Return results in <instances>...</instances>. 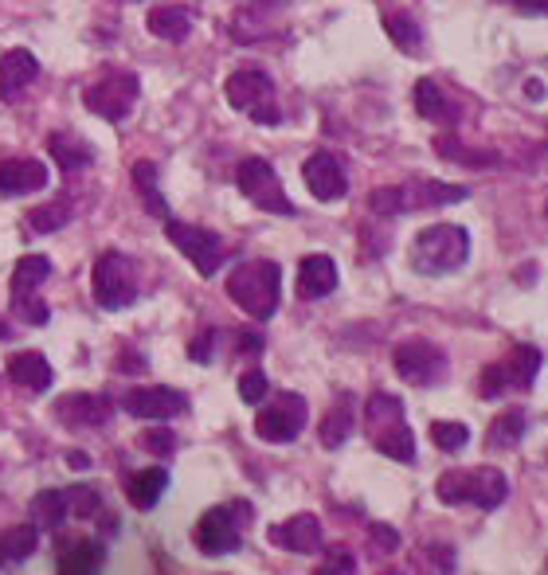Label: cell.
Segmentation results:
<instances>
[{
	"label": "cell",
	"mask_w": 548,
	"mask_h": 575,
	"mask_svg": "<svg viewBox=\"0 0 548 575\" xmlns=\"http://www.w3.org/2000/svg\"><path fill=\"white\" fill-rule=\"evenodd\" d=\"M364 431L369 443L392 462L411 466L416 462V435H411L408 419H404V399L392 391H372L364 403Z\"/></svg>",
	"instance_id": "6da1fadb"
},
{
	"label": "cell",
	"mask_w": 548,
	"mask_h": 575,
	"mask_svg": "<svg viewBox=\"0 0 548 575\" xmlns=\"http://www.w3.org/2000/svg\"><path fill=\"white\" fill-rule=\"evenodd\" d=\"M435 493L443 505H475L482 513H493L510 497V478L498 466H466V470L439 473Z\"/></svg>",
	"instance_id": "7a4b0ae2"
},
{
	"label": "cell",
	"mask_w": 548,
	"mask_h": 575,
	"mask_svg": "<svg viewBox=\"0 0 548 575\" xmlns=\"http://www.w3.org/2000/svg\"><path fill=\"white\" fill-rule=\"evenodd\" d=\"M228 297L255 321H267L279 309L282 297V267L270 259L240 262V267L228 274Z\"/></svg>",
	"instance_id": "3957f363"
},
{
	"label": "cell",
	"mask_w": 548,
	"mask_h": 575,
	"mask_svg": "<svg viewBox=\"0 0 548 575\" xmlns=\"http://www.w3.org/2000/svg\"><path fill=\"white\" fill-rule=\"evenodd\" d=\"M411 267L419 274H455L470 259V232L455 227V223H435V227H423L416 235L408 251Z\"/></svg>",
	"instance_id": "277c9868"
},
{
	"label": "cell",
	"mask_w": 548,
	"mask_h": 575,
	"mask_svg": "<svg viewBox=\"0 0 548 575\" xmlns=\"http://www.w3.org/2000/svg\"><path fill=\"white\" fill-rule=\"evenodd\" d=\"M470 188L463 185H443V180H408V185H388L376 188L369 196V208L376 215H404V212H419V208H446L466 200Z\"/></svg>",
	"instance_id": "5b68a950"
},
{
	"label": "cell",
	"mask_w": 548,
	"mask_h": 575,
	"mask_svg": "<svg viewBox=\"0 0 548 575\" xmlns=\"http://www.w3.org/2000/svg\"><path fill=\"white\" fill-rule=\"evenodd\" d=\"M223 94H228V103H232L235 110L247 114V118L259 121V126H279L282 121L279 98H275V83H270L263 71H255V67L235 71L232 79L223 83Z\"/></svg>",
	"instance_id": "8992f818"
},
{
	"label": "cell",
	"mask_w": 548,
	"mask_h": 575,
	"mask_svg": "<svg viewBox=\"0 0 548 575\" xmlns=\"http://www.w3.org/2000/svg\"><path fill=\"white\" fill-rule=\"evenodd\" d=\"M540 349L537 344H513L510 356L505 361H493L490 368H482V399H502V396H513V391H525L533 380H537L540 372Z\"/></svg>",
	"instance_id": "52a82bcc"
},
{
	"label": "cell",
	"mask_w": 548,
	"mask_h": 575,
	"mask_svg": "<svg viewBox=\"0 0 548 575\" xmlns=\"http://www.w3.org/2000/svg\"><path fill=\"white\" fill-rule=\"evenodd\" d=\"M247 520H252V505L247 502L215 505V509H208L205 517L196 520V548L205 556H228V552L240 548Z\"/></svg>",
	"instance_id": "ba28073f"
},
{
	"label": "cell",
	"mask_w": 548,
	"mask_h": 575,
	"mask_svg": "<svg viewBox=\"0 0 548 575\" xmlns=\"http://www.w3.org/2000/svg\"><path fill=\"white\" fill-rule=\"evenodd\" d=\"M235 185H240V192L247 196L255 208H263V212H270V215H298L294 200L282 192V180H279V173H275V165H270V161L247 157L240 168H235Z\"/></svg>",
	"instance_id": "9c48e42d"
},
{
	"label": "cell",
	"mask_w": 548,
	"mask_h": 575,
	"mask_svg": "<svg viewBox=\"0 0 548 575\" xmlns=\"http://www.w3.org/2000/svg\"><path fill=\"white\" fill-rule=\"evenodd\" d=\"M141 83L133 71H106L98 83H91L83 91V103L91 114H98L103 121H126L138 103Z\"/></svg>",
	"instance_id": "30bf717a"
},
{
	"label": "cell",
	"mask_w": 548,
	"mask_h": 575,
	"mask_svg": "<svg viewBox=\"0 0 548 575\" xmlns=\"http://www.w3.org/2000/svg\"><path fill=\"white\" fill-rule=\"evenodd\" d=\"M392 368L400 372V380H408L411 388H431V384L446 380V353L423 337H411L392 349Z\"/></svg>",
	"instance_id": "8fae6325"
},
{
	"label": "cell",
	"mask_w": 548,
	"mask_h": 575,
	"mask_svg": "<svg viewBox=\"0 0 548 575\" xmlns=\"http://www.w3.org/2000/svg\"><path fill=\"white\" fill-rule=\"evenodd\" d=\"M94 302L103 309H126L138 302V279L133 262L121 251H106L94 262Z\"/></svg>",
	"instance_id": "7c38bea8"
},
{
	"label": "cell",
	"mask_w": 548,
	"mask_h": 575,
	"mask_svg": "<svg viewBox=\"0 0 548 575\" xmlns=\"http://www.w3.org/2000/svg\"><path fill=\"white\" fill-rule=\"evenodd\" d=\"M165 235L168 243L200 270V279H212L215 270L223 267V239L208 227H196V223H180V220H165Z\"/></svg>",
	"instance_id": "4fadbf2b"
},
{
	"label": "cell",
	"mask_w": 548,
	"mask_h": 575,
	"mask_svg": "<svg viewBox=\"0 0 548 575\" xmlns=\"http://www.w3.org/2000/svg\"><path fill=\"white\" fill-rule=\"evenodd\" d=\"M306 415H310L306 399L298 396V391H279L275 403L263 408L259 419H255V435L263 443H294L302 435V427H306Z\"/></svg>",
	"instance_id": "5bb4252c"
},
{
	"label": "cell",
	"mask_w": 548,
	"mask_h": 575,
	"mask_svg": "<svg viewBox=\"0 0 548 575\" xmlns=\"http://www.w3.org/2000/svg\"><path fill=\"white\" fill-rule=\"evenodd\" d=\"M121 411H130L133 419H149V423H168L188 411V396L177 388H133L121 396Z\"/></svg>",
	"instance_id": "9a60e30c"
},
{
	"label": "cell",
	"mask_w": 548,
	"mask_h": 575,
	"mask_svg": "<svg viewBox=\"0 0 548 575\" xmlns=\"http://www.w3.org/2000/svg\"><path fill=\"white\" fill-rule=\"evenodd\" d=\"M114 415V403L106 396H94V391H71L56 403V419L63 427L74 431H91V427H106Z\"/></svg>",
	"instance_id": "2e32d148"
},
{
	"label": "cell",
	"mask_w": 548,
	"mask_h": 575,
	"mask_svg": "<svg viewBox=\"0 0 548 575\" xmlns=\"http://www.w3.org/2000/svg\"><path fill=\"white\" fill-rule=\"evenodd\" d=\"M302 180H306L310 196L329 204V200H341L349 192V177H345V165L334 153H314V157L302 165Z\"/></svg>",
	"instance_id": "e0dca14e"
},
{
	"label": "cell",
	"mask_w": 548,
	"mask_h": 575,
	"mask_svg": "<svg viewBox=\"0 0 548 575\" xmlns=\"http://www.w3.org/2000/svg\"><path fill=\"white\" fill-rule=\"evenodd\" d=\"M267 537L270 544L287 548L294 556H314V552H322V520H317L314 513H298V517L275 525Z\"/></svg>",
	"instance_id": "ac0fdd59"
},
{
	"label": "cell",
	"mask_w": 548,
	"mask_h": 575,
	"mask_svg": "<svg viewBox=\"0 0 548 575\" xmlns=\"http://www.w3.org/2000/svg\"><path fill=\"white\" fill-rule=\"evenodd\" d=\"M36 79H39V59L32 56L28 47H12L9 56L0 59V98L4 103H16Z\"/></svg>",
	"instance_id": "d6986e66"
},
{
	"label": "cell",
	"mask_w": 548,
	"mask_h": 575,
	"mask_svg": "<svg viewBox=\"0 0 548 575\" xmlns=\"http://www.w3.org/2000/svg\"><path fill=\"white\" fill-rule=\"evenodd\" d=\"M47 188V165L36 157H9L0 161V192L4 196H32Z\"/></svg>",
	"instance_id": "ffe728a7"
},
{
	"label": "cell",
	"mask_w": 548,
	"mask_h": 575,
	"mask_svg": "<svg viewBox=\"0 0 548 575\" xmlns=\"http://www.w3.org/2000/svg\"><path fill=\"white\" fill-rule=\"evenodd\" d=\"M337 290V262L329 255H306L298 262V297L322 302Z\"/></svg>",
	"instance_id": "44dd1931"
},
{
	"label": "cell",
	"mask_w": 548,
	"mask_h": 575,
	"mask_svg": "<svg viewBox=\"0 0 548 575\" xmlns=\"http://www.w3.org/2000/svg\"><path fill=\"white\" fill-rule=\"evenodd\" d=\"M416 110L419 118L435 121V126H458L463 121V106L455 98H446L439 79H419L416 83Z\"/></svg>",
	"instance_id": "7402d4cb"
},
{
	"label": "cell",
	"mask_w": 548,
	"mask_h": 575,
	"mask_svg": "<svg viewBox=\"0 0 548 575\" xmlns=\"http://www.w3.org/2000/svg\"><path fill=\"white\" fill-rule=\"evenodd\" d=\"M145 28L165 44H185L188 32H193V12L185 4H161V9L149 12Z\"/></svg>",
	"instance_id": "603a6c76"
},
{
	"label": "cell",
	"mask_w": 548,
	"mask_h": 575,
	"mask_svg": "<svg viewBox=\"0 0 548 575\" xmlns=\"http://www.w3.org/2000/svg\"><path fill=\"white\" fill-rule=\"evenodd\" d=\"M9 380L20 384V388H28V391H44V388H51L56 372H51V364H47L44 353H16L9 361Z\"/></svg>",
	"instance_id": "cb8c5ba5"
},
{
	"label": "cell",
	"mask_w": 548,
	"mask_h": 575,
	"mask_svg": "<svg viewBox=\"0 0 548 575\" xmlns=\"http://www.w3.org/2000/svg\"><path fill=\"white\" fill-rule=\"evenodd\" d=\"M106 560V544L103 540H74V544H63L59 552V572L63 575H91L98 572Z\"/></svg>",
	"instance_id": "d4e9b609"
},
{
	"label": "cell",
	"mask_w": 548,
	"mask_h": 575,
	"mask_svg": "<svg viewBox=\"0 0 548 575\" xmlns=\"http://www.w3.org/2000/svg\"><path fill=\"white\" fill-rule=\"evenodd\" d=\"M165 490H168V473L161 470V466L130 473V482H126V497H130L133 509H153V505L165 497Z\"/></svg>",
	"instance_id": "484cf974"
},
{
	"label": "cell",
	"mask_w": 548,
	"mask_h": 575,
	"mask_svg": "<svg viewBox=\"0 0 548 575\" xmlns=\"http://www.w3.org/2000/svg\"><path fill=\"white\" fill-rule=\"evenodd\" d=\"M47 153L56 157V165L63 168V173H83V168L94 165V149L86 145V141L71 138V133H51V138H47Z\"/></svg>",
	"instance_id": "4316f807"
},
{
	"label": "cell",
	"mask_w": 548,
	"mask_h": 575,
	"mask_svg": "<svg viewBox=\"0 0 548 575\" xmlns=\"http://www.w3.org/2000/svg\"><path fill=\"white\" fill-rule=\"evenodd\" d=\"M317 435H322V446H329V450L349 443V435H353V396H349V391H341V399L326 411Z\"/></svg>",
	"instance_id": "83f0119b"
},
{
	"label": "cell",
	"mask_w": 548,
	"mask_h": 575,
	"mask_svg": "<svg viewBox=\"0 0 548 575\" xmlns=\"http://www.w3.org/2000/svg\"><path fill=\"white\" fill-rule=\"evenodd\" d=\"M39 548V529L36 525H12L0 532V572L12 564H24Z\"/></svg>",
	"instance_id": "f1b7e54d"
},
{
	"label": "cell",
	"mask_w": 548,
	"mask_h": 575,
	"mask_svg": "<svg viewBox=\"0 0 548 575\" xmlns=\"http://www.w3.org/2000/svg\"><path fill=\"white\" fill-rule=\"evenodd\" d=\"M525 431H529V415H525V408H510L490 423V431H486V446H490V450H513V446L525 438Z\"/></svg>",
	"instance_id": "f546056e"
},
{
	"label": "cell",
	"mask_w": 548,
	"mask_h": 575,
	"mask_svg": "<svg viewBox=\"0 0 548 575\" xmlns=\"http://www.w3.org/2000/svg\"><path fill=\"white\" fill-rule=\"evenodd\" d=\"M130 180H133V192H138L141 204H145V212L158 215V220H165L168 204H165V196H161V188H158V165H153V161H138V165L130 168Z\"/></svg>",
	"instance_id": "4dcf8cb0"
},
{
	"label": "cell",
	"mask_w": 548,
	"mask_h": 575,
	"mask_svg": "<svg viewBox=\"0 0 548 575\" xmlns=\"http://www.w3.org/2000/svg\"><path fill=\"white\" fill-rule=\"evenodd\" d=\"M384 32H388L392 44L400 47L404 56H423V28L416 24V16H408V12H388V16H384Z\"/></svg>",
	"instance_id": "1f68e13d"
},
{
	"label": "cell",
	"mask_w": 548,
	"mask_h": 575,
	"mask_svg": "<svg viewBox=\"0 0 548 575\" xmlns=\"http://www.w3.org/2000/svg\"><path fill=\"white\" fill-rule=\"evenodd\" d=\"M32 525L36 529H59L67 520V493L63 490H44L32 497Z\"/></svg>",
	"instance_id": "d6a6232c"
},
{
	"label": "cell",
	"mask_w": 548,
	"mask_h": 575,
	"mask_svg": "<svg viewBox=\"0 0 548 575\" xmlns=\"http://www.w3.org/2000/svg\"><path fill=\"white\" fill-rule=\"evenodd\" d=\"M47 274H51V262H47L44 255H24V259L12 267V294H32V290L44 286Z\"/></svg>",
	"instance_id": "836d02e7"
},
{
	"label": "cell",
	"mask_w": 548,
	"mask_h": 575,
	"mask_svg": "<svg viewBox=\"0 0 548 575\" xmlns=\"http://www.w3.org/2000/svg\"><path fill=\"white\" fill-rule=\"evenodd\" d=\"M67 223H71V204H67V200H51V204H39L28 212V227L39 235L59 232V227H67Z\"/></svg>",
	"instance_id": "e575fe53"
},
{
	"label": "cell",
	"mask_w": 548,
	"mask_h": 575,
	"mask_svg": "<svg viewBox=\"0 0 548 575\" xmlns=\"http://www.w3.org/2000/svg\"><path fill=\"white\" fill-rule=\"evenodd\" d=\"M67 517L79 520L103 517V493L94 490V485H71V493H67Z\"/></svg>",
	"instance_id": "d590c367"
},
{
	"label": "cell",
	"mask_w": 548,
	"mask_h": 575,
	"mask_svg": "<svg viewBox=\"0 0 548 575\" xmlns=\"http://www.w3.org/2000/svg\"><path fill=\"white\" fill-rule=\"evenodd\" d=\"M431 443H435L443 455H455V450H463V446L470 443V427H466V423H451V419H439V423H431Z\"/></svg>",
	"instance_id": "8d00e7d4"
},
{
	"label": "cell",
	"mask_w": 548,
	"mask_h": 575,
	"mask_svg": "<svg viewBox=\"0 0 548 575\" xmlns=\"http://www.w3.org/2000/svg\"><path fill=\"white\" fill-rule=\"evenodd\" d=\"M267 391H270V384H267V376H263L259 368H247L240 376V399L243 403H263Z\"/></svg>",
	"instance_id": "74e56055"
},
{
	"label": "cell",
	"mask_w": 548,
	"mask_h": 575,
	"mask_svg": "<svg viewBox=\"0 0 548 575\" xmlns=\"http://www.w3.org/2000/svg\"><path fill=\"white\" fill-rule=\"evenodd\" d=\"M12 309H16V314L24 317L28 325H44L47 317H51L44 302H39V297H32V294H12Z\"/></svg>",
	"instance_id": "f35d334b"
},
{
	"label": "cell",
	"mask_w": 548,
	"mask_h": 575,
	"mask_svg": "<svg viewBox=\"0 0 548 575\" xmlns=\"http://www.w3.org/2000/svg\"><path fill=\"white\" fill-rule=\"evenodd\" d=\"M369 537L376 540V552H381V556H392V552L400 548V532L388 529V525H369Z\"/></svg>",
	"instance_id": "ab89813d"
},
{
	"label": "cell",
	"mask_w": 548,
	"mask_h": 575,
	"mask_svg": "<svg viewBox=\"0 0 548 575\" xmlns=\"http://www.w3.org/2000/svg\"><path fill=\"white\" fill-rule=\"evenodd\" d=\"M212 344H215V329H205L200 341L188 344V356H193L196 364H212Z\"/></svg>",
	"instance_id": "60d3db41"
},
{
	"label": "cell",
	"mask_w": 548,
	"mask_h": 575,
	"mask_svg": "<svg viewBox=\"0 0 548 575\" xmlns=\"http://www.w3.org/2000/svg\"><path fill=\"white\" fill-rule=\"evenodd\" d=\"M141 443H145L149 450H161V455H165V450H173V446H177V438H173V431L153 427V431H145V435H141Z\"/></svg>",
	"instance_id": "b9f144b4"
},
{
	"label": "cell",
	"mask_w": 548,
	"mask_h": 575,
	"mask_svg": "<svg viewBox=\"0 0 548 575\" xmlns=\"http://www.w3.org/2000/svg\"><path fill=\"white\" fill-rule=\"evenodd\" d=\"M322 572H357V560L349 556V552H329V560L322 564Z\"/></svg>",
	"instance_id": "7bdbcfd3"
},
{
	"label": "cell",
	"mask_w": 548,
	"mask_h": 575,
	"mask_svg": "<svg viewBox=\"0 0 548 575\" xmlns=\"http://www.w3.org/2000/svg\"><path fill=\"white\" fill-rule=\"evenodd\" d=\"M510 4L525 16H548V0H510Z\"/></svg>",
	"instance_id": "ee69618b"
},
{
	"label": "cell",
	"mask_w": 548,
	"mask_h": 575,
	"mask_svg": "<svg viewBox=\"0 0 548 575\" xmlns=\"http://www.w3.org/2000/svg\"><path fill=\"white\" fill-rule=\"evenodd\" d=\"M240 353H243V356L263 353V337H259V333H243V337H240Z\"/></svg>",
	"instance_id": "f6af8a7d"
},
{
	"label": "cell",
	"mask_w": 548,
	"mask_h": 575,
	"mask_svg": "<svg viewBox=\"0 0 548 575\" xmlns=\"http://www.w3.org/2000/svg\"><path fill=\"white\" fill-rule=\"evenodd\" d=\"M67 466H74V470H86V466H91V458H86L83 450H71V455H67Z\"/></svg>",
	"instance_id": "bcb514c9"
}]
</instances>
